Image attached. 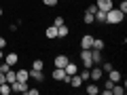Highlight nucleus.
<instances>
[{
	"label": "nucleus",
	"instance_id": "1",
	"mask_svg": "<svg viewBox=\"0 0 127 95\" xmlns=\"http://www.w3.org/2000/svg\"><path fill=\"white\" fill-rule=\"evenodd\" d=\"M121 21H125V15L121 13L119 9H110V11H106V23H110V25H117V23H121Z\"/></svg>",
	"mask_w": 127,
	"mask_h": 95
},
{
	"label": "nucleus",
	"instance_id": "2",
	"mask_svg": "<svg viewBox=\"0 0 127 95\" xmlns=\"http://www.w3.org/2000/svg\"><path fill=\"white\" fill-rule=\"evenodd\" d=\"M102 76H104V72H102V68H100V66H91V68H89V80L97 82Z\"/></svg>",
	"mask_w": 127,
	"mask_h": 95
},
{
	"label": "nucleus",
	"instance_id": "3",
	"mask_svg": "<svg viewBox=\"0 0 127 95\" xmlns=\"http://www.w3.org/2000/svg\"><path fill=\"white\" fill-rule=\"evenodd\" d=\"M26 91H28V82H21V80L11 82V93H26Z\"/></svg>",
	"mask_w": 127,
	"mask_h": 95
},
{
	"label": "nucleus",
	"instance_id": "4",
	"mask_svg": "<svg viewBox=\"0 0 127 95\" xmlns=\"http://www.w3.org/2000/svg\"><path fill=\"white\" fill-rule=\"evenodd\" d=\"M81 61L85 68H91L93 66V61H91V51L89 49H81Z\"/></svg>",
	"mask_w": 127,
	"mask_h": 95
},
{
	"label": "nucleus",
	"instance_id": "5",
	"mask_svg": "<svg viewBox=\"0 0 127 95\" xmlns=\"http://www.w3.org/2000/svg\"><path fill=\"white\" fill-rule=\"evenodd\" d=\"M95 6L106 13V11H110V9L114 6V2H112V0H95Z\"/></svg>",
	"mask_w": 127,
	"mask_h": 95
},
{
	"label": "nucleus",
	"instance_id": "6",
	"mask_svg": "<svg viewBox=\"0 0 127 95\" xmlns=\"http://www.w3.org/2000/svg\"><path fill=\"white\" fill-rule=\"evenodd\" d=\"M89 51H91V61H93V66H100V63L104 61L102 51H97V49H89Z\"/></svg>",
	"mask_w": 127,
	"mask_h": 95
},
{
	"label": "nucleus",
	"instance_id": "7",
	"mask_svg": "<svg viewBox=\"0 0 127 95\" xmlns=\"http://www.w3.org/2000/svg\"><path fill=\"white\" fill-rule=\"evenodd\" d=\"M68 61H70L68 55H55V63H53V68H64Z\"/></svg>",
	"mask_w": 127,
	"mask_h": 95
},
{
	"label": "nucleus",
	"instance_id": "8",
	"mask_svg": "<svg viewBox=\"0 0 127 95\" xmlns=\"http://www.w3.org/2000/svg\"><path fill=\"white\" fill-rule=\"evenodd\" d=\"M93 38L91 34H85V36H81V49H91V45H93Z\"/></svg>",
	"mask_w": 127,
	"mask_h": 95
},
{
	"label": "nucleus",
	"instance_id": "9",
	"mask_svg": "<svg viewBox=\"0 0 127 95\" xmlns=\"http://www.w3.org/2000/svg\"><path fill=\"white\" fill-rule=\"evenodd\" d=\"M2 61H6V63L11 66V68H13V66H17V61H19V55H17V53H6Z\"/></svg>",
	"mask_w": 127,
	"mask_h": 95
},
{
	"label": "nucleus",
	"instance_id": "10",
	"mask_svg": "<svg viewBox=\"0 0 127 95\" xmlns=\"http://www.w3.org/2000/svg\"><path fill=\"white\" fill-rule=\"evenodd\" d=\"M15 78H17V80H21V82H28L30 80V70H17V72H15Z\"/></svg>",
	"mask_w": 127,
	"mask_h": 95
},
{
	"label": "nucleus",
	"instance_id": "11",
	"mask_svg": "<svg viewBox=\"0 0 127 95\" xmlns=\"http://www.w3.org/2000/svg\"><path fill=\"white\" fill-rule=\"evenodd\" d=\"M83 85H85V82H83V78L78 76V72H76V74H72V76H70V87H74V89H81Z\"/></svg>",
	"mask_w": 127,
	"mask_h": 95
},
{
	"label": "nucleus",
	"instance_id": "12",
	"mask_svg": "<svg viewBox=\"0 0 127 95\" xmlns=\"http://www.w3.org/2000/svg\"><path fill=\"white\" fill-rule=\"evenodd\" d=\"M64 72H66V74H70V76H72V74H76V72H78V66H76V63H74V61H68V63H66V66H64Z\"/></svg>",
	"mask_w": 127,
	"mask_h": 95
},
{
	"label": "nucleus",
	"instance_id": "13",
	"mask_svg": "<svg viewBox=\"0 0 127 95\" xmlns=\"http://www.w3.org/2000/svg\"><path fill=\"white\" fill-rule=\"evenodd\" d=\"M45 36L49 38V40H55V38H57V27H55V25H49V27L45 30Z\"/></svg>",
	"mask_w": 127,
	"mask_h": 95
},
{
	"label": "nucleus",
	"instance_id": "14",
	"mask_svg": "<svg viewBox=\"0 0 127 95\" xmlns=\"http://www.w3.org/2000/svg\"><path fill=\"white\" fill-rule=\"evenodd\" d=\"M30 78H34L36 82H42L45 80V74H42V70H30Z\"/></svg>",
	"mask_w": 127,
	"mask_h": 95
},
{
	"label": "nucleus",
	"instance_id": "15",
	"mask_svg": "<svg viewBox=\"0 0 127 95\" xmlns=\"http://www.w3.org/2000/svg\"><path fill=\"white\" fill-rule=\"evenodd\" d=\"M51 76H53V80H64V76H66V72H64V68H53V72H51Z\"/></svg>",
	"mask_w": 127,
	"mask_h": 95
},
{
	"label": "nucleus",
	"instance_id": "16",
	"mask_svg": "<svg viewBox=\"0 0 127 95\" xmlns=\"http://www.w3.org/2000/svg\"><path fill=\"white\" fill-rule=\"evenodd\" d=\"M106 74H108V78H110V80H112V82H119V80H121V78H123V74L121 72H119V70H110V72H106Z\"/></svg>",
	"mask_w": 127,
	"mask_h": 95
},
{
	"label": "nucleus",
	"instance_id": "17",
	"mask_svg": "<svg viewBox=\"0 0 127 95\" xmlns=\"http://www.w3.org/2000/svg\"><path fill=\"white\" fill-rule=\"evenodd\" d=\"M68 34H70V27L66 25V23L57 27V38H66V36H68Z\"/></svg>",
	"mask_w": 127,
	"mask_h": 95
},
{
	"label": "nucleus",
	"instance_id": "18",
	"mask_svg": "<svg viewBox=\"0 0 127 95\" xmlns=\"http://www.w3.org/2000/svg\"><path fill=\"white\" fill-rule=\"evenodd\" d=\"M85 91H87L89 95H97V93H100V87L95 85V82H89V85L85 87Z\"/></svg>",
	"mask_w": 127,
	"mask_h": 95
},
{
	"label": "nucleus",
	"instance_id": "19",
	"mask_svg": "<svg viewBox=\"0 0 127 95\" xmlns=\"http://www.w3.org/2000/svg\"><path fill=\"white\" fill-rule=\"evenodd\" d=\"M93 19H95L97 23H106V13H104V11H100V9H97V11L93 13Z\"/></svg>",
	"mask_w": 127,
	"mask_h": 95
},
{
	"label": "nucleus",
	"instance_id": "20",
	"mask_svg": "<svg viewBox=\"0 0 127 95\" xmlns=\"http://www.w3.org/2000/svg\"><path fill=\"white\" fill-rule=\"evenodd\" d=\"M106 47V42L102 40V38H93V45H91V49H97V51H102Z\"/></svg>",
	"mask_w": 127,
	"mask_h": 95
},
{
	"label": "nucleus",
	"instance_id": "21",
	"mask_svg": "<svg viewBox=\"0 0 127 95\" xmlns=\"http://www.w3.org/2000/svg\"><path fill=\"white\" fill-rule=\"evenodd\" d=\"M0 95H11V85L9 82H0Z\"/></svg>",
	"mask_w": 127,
	"mask_h": 95
},
{
	"label": "nucleus",
	"instance_id": "22",
	"mask_svg": "<svg viewBox=\"0 0 127 95\" xmlns=\"http://www.w3.org/2000/svg\"><path fill=\"white\" fill-rule=\"evenodd\" d=\"M83 23H87V25H91V23H95V19H93V13H89V11H85V15H83Z\"/></svg>",
	"mask_w": 127,
	"mask_h": 95
},
{
	"label": "nucleus",
	"instance_id": "23",
	"mask_svg": "<svg viewBox=\"0 0 127 95\" xmlns=\"http://www.w3.org/2000/svg\"><path fill=\"white\" fill-rule=\"evenodd\" d=\"M32 70H45V61L42 59H34L32 61Z\"/></svg>",
	"mask_w": 127,
	"mask_h": 95
},
{
	"label": "nucleus",
	"instance_id": "24",
	"mask_svg": "<svg viewBox=\"0 0 127 95\" xmlns=\"http://www.w3.org/2000/svg\"><path fill=\"white\" fill-rule=\"evenodd\" d=\"M110 91H112V95H125V89H123L121 85H117V82H114V87Z\"/></svg>",
	"mask_w": 127,
	"mask_h": 95
},
{
	"label": "nucleus",
	"instance_id": "25",
	"mask_svg": "<svg viewBox=\"0 0 127 95\" xmlns=\"http://www.w3.org/2000/svg\"><path fill=\"white\" fill-rule=\"evenodd\" d=\"M78 76L83 78V82H89V68H85L83 72H78Z\"/></svg>",
	"mask_w": 127,
	"mask_h": 95
},
{
	"label": "nucleus",
	"instance_id": "26",
	"mask_svg": "<svg viewBox=\"0 0 127 95\" xmlns=\"http://www.w3.org/2000/svg\"><path fill=\"white\" fill-rule=\"evenodd\" d=\"M112 68H114V66H112L110 61H102V72H110Z\"/></svg>",
	"mask_w": 127,
	"mask_h": 95
},
{
	"label": "nucleus",
	"instance_id": "27",
	"mask_svg": "<svg viewBox=\"0 0 127 95\" xmlns=\"http://www.w3.org/2000/svg\"><path fill=\"white\" fill-rule=\"evenodd\" d=\"M117 9H119V11H121V13H123V15H127V0H121V4H119V6H117Z\"/></svg>",
	"mask_w": 127,
	"mask_h": 95
},
{
	"label": "nucleus",
	"instance_id": "28",
	"mask_svg": "<svg viewBox=\"0 0 127 95\" xmlns=\"http://www.w3.org/2000/svg\"><path fill=\"white\" fill-rule=\"evenodd\" d=\"M42 4L45 6H55V4H59V0H42Z\"/></svg>",
	"mask_w": 127,
	"mask_h": 95
},
{
	"label": "nucleus",
	"instance_id": "29",
	"mask_svg": "<svg viewBox=\"0 0 127 95\" xmlns=\"http://www.w3.org/2000/svg\"><path fill=\"white\" fill-rule=\"evenodd\" d=\"M53 25H55V27L64 25V17H55V19H53Z\"/></svg>",
	"mask_w": 127,
	"mask_h": 95
},
{
	"label": "nucleus",
	"instance_id": "30",
	"mask_svg": "<svg viewBox=\"0 0 127 95\" xmlns=\"http://www.w3.org/2000/svg\"><path fill=\"white\" fill-rule=\"evenodd\" d=\"M26 93H28V95H38V89H30V87H28Z\"/></svg>",
	"mask_w": 127,
	"mask_h": 95
},
{
	"label": "nucleus",
	"instance_id": "31",
	"mask_svg": "<svg viewBox=\"0 0 127 95\" xmlns=\"http://www.w3.org/2000/svg\"><path fill=\"white\" fill-rule=\"evenodd\" d=\"M6 47V38H2V34H0V49H4Z\"/></svg>",
	"mask_w": 127,
	"mask_h": 95
},
{
	"label": "nucleus",
	"instance_id": "32",
	"mask_svg": "<svg viewBox=\"0 0 127 95\" xmlns=\"http://www.w3.org/2000/svg\"><path fill=\"white\" fill-rule=\"evenodd\" d=\"M87 11H89V13H95V11H97V6H95V4H89V9H87Z\"/></svg>",
	"mask_w": 127,
	"mask_h": 95
},
{
	"label": "nucleus",
	"instance_id": "33",
	"mask_svg": "<svg viewBox=\"0 0 127 95\" xmlns=\"http://www.w3.org/2000/svg\"><path fill=\"white\" fill-rule=\"evenodd\" d=\"M4 59V49H0V61Z\"/></svg>",
	"mask_w": 127,
	"mask_h": 95
},
{
	"label": "nucleus",
	"instance_id": "34",
	"mask_svg": "<svg viewBox=\"0 0 127 95\" xmlns=\"http://www.w3.org/2000/svg\"><path fill=\"white\" fill-rule=\"evenodd\" d=\"M0 82H4V72L0 70Z\"/></svg>",
	"mask_w": 127,
	"mask_h": 95
},
{
	"label": "nucleus",
	"instance_id": "35",
	"mask_svg": "<svg viewBox=\"0 0 127 95\" xmlns=\"http://www.w3.org/2000/svg\"><path fill=\"white\" fill-rule=\"evenodd\" d=\"M0 17H2V9H0Z\"/></svg>",
	"mask_w": 127,
	"mask_h": 95
}]
</instances>
